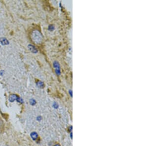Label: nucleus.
Listing matches in <instances>:
<instances>
[{
	"label": "nucleus",
	"instance_id": "obj_2",
	"mask_svg": "<svg viewBox=\"0 0 148 146\" xmlns=\"http://www.w3.org/2000/svg\"><path fill=\"white\" fill-rule=\"evenodd\" d=\"M53 66L55 69V72L57 76L60 75H61V67L60 65L59 64V62L57 60H54L53 62Z\"/></svg>",
	"mask_w": 148,
	"mask_h": 146
},
{
	"label": "nucleus",
	"instance_id": "obj_11",
	"mask_svg": "<svg viewBox=\"0 0 148 146\" xmlns=\"http://www.w3.org/2000/svg\"><path fill=\"white\" fill-rule=\"evenodd\" d=\"M69 92L70 94V96H72V91L71 90H70L69 91Z\"/></svg>",
	"mask_w": 148,
	"mask_h": 146
},
{
	"label": "nucleus",
	"instance_id": "obj_1",
	"mask_svg": "<svg viewBox=\"0 0 148 146\" xmlns=\"http://www.w3.org/2000/svg\"><path fill=\"white\" fill-rule=\"evenodd\" d=\"M32 40H33L34 42L37 43H40L42 40V35H41L40 32L35 31L32 33Z\"/></svg>",
	"mask_w": 148,
	"mask_h": 146
},
{
	"label": "nucleus",
	"instance_id": "obj_4",
	"mask_svg": "<svg viewBox=\"0 0 148 146\" xmlns=\"http://www.w3.org/2000/svg\"><path fill=\"white\" fill-rule=\"evenodd\" d=\"M0 43L3 45H6L10 44L9 40H8L5 37H1L0 38Z\"/></svg>",
	"mask_w": 148,
	"mask_h": 146
},
{
	"label": "nucleus",
	"instance_id": "obj_7",
	"mask_svg": "<svg viewBox=\"0 0 148 146\" xmlns=\"http://www.w3.org/2000/svg\"><path fill=\"white\" fill-rule=\"evenodd\" d=\"M4 129V123L2 119L0 117V132L3 131Z\"/></svg>",
	"mask_w": 148,
	"mask_h": 146
},
{
	"label": "nucleus",
	"instance_id": "obj_6",
	"mask_svg": "<svg viewBox=\"0 0 148 146\" xmlns=\"http://www.w3.org/2000/svg\"><path fill=\"white\" fill-rule=\"evenodd\" d=\"M36 85L39 88H44L45 87V83L43 82H42V81H38L36 83Z\"/></svg>",
	"mask_w": 148,
	"mask_h": 146
},
{
	"label": "nucleus",
	"instance_id": "obj_8",
	"mask_svg": "<svg viewBox=\"0 0 148 146\" xmlns=\"http://www.w3.org/2000/svg\"><path fill=\"white\" fill-rule=\"evenodd\" d=\"M54 29H55V26L53 25H52V24L49 25V27H48V30L49 31H53L54 30Z\"/></svg>",
	"mask_w": 148,
	"mask_h": 146
},
{
	"label": "nucleus",
	"instance_id": "obj_10",
	"mask_svg": "<svg viewBox=\"0 0 148 146\" xmlns=\"http://www.w3.org/2000/svg\"><path fill=\"white\" fill-rule=\"evenodd\" d=\"M3 74H4V71H0V75L3 76Z\"/></svg>",
	"mask_w": 148,
	"mask_h": 146
},
{
	"label": "nucleus",
	"instance_id": "obj_3",
	"mask_svg": "<svg viewBox=\"0 0 148 146\" xmlns=\"http://www.w3.org/2000/svg\"><path fill=\"white\" fill-rule=\"evenodd\" d=\"M28 48L29 50L31 52H32L34 54H36L38 52V49L36 48L35 46L32 44H29L28 45Z\"/></svg>",
	"mask_w": 148,
	"mask_h": 146
},
{
	"label": "nucleus",
	"instance_id": "obj_9",
	"mask_svg": "<svg viewBox=\"0 0 148 146\" xmlns=\"http://www.w3.org/2000/svg\"><path fill=\"white\" fill-rule=\"evenodd\" d=\"M30 104L32 105H35L36 103V101L34 99H31L30 100Z\"/></svg>",
	"mask_w": 148,
	"mask_h": 146
},
{
	"label": "nucleus",
	"instance_id": "obj_5",
	"mask_svg": "<svg viewBox=\"0 0 148 146\" xmlns=\"http://www.w3.org/2000/svg\"><path fill=\"white\" fill-rule=\"evenodd\" d=\"M19 96H17L16 94H11L10 96L9 97V100L10 102H14L15 101H16L17 99V98Z\"/></svg>",
	"mask_w": 148,
	"mask_h": 146
}]
</instances>
